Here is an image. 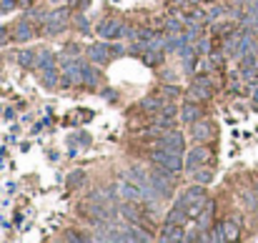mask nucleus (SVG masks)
Returning a JSON list of instances; mask_svg holds the SVG:
<instances>
[{"mask_svg": "<svg viewBox=\"0 0 258 243\" xmlns=\"http://www.w3.org/2000/svg\"><path fill=\"white\" fill-rule=\"evenodd\" d=\"M66 241H73V243H78V241H85L83 236H78V233H73V231H68L66 233Z\"/></svg>", "mask_w": 258, "mask_h": 243, "instance_id": "obj_33", "label": "nucleus"}, {"mask_svg": "<svg viewBox=\"0 0 258 243\" xmlns=\"http://www.w3.org/2000/svg\"><path fill=\"white\" fill-rule=\"evenodd\" d=\"M150 178H153V188L158 193V198H168L173 193V181H176V173H170L168 168L153 163V170H150Z\"/></svg>", "mask_w": 258, "mask_h": 243, "instance_id": "obj_1", "label": "nucleus"}, {"mask_svg": "<svg viewBox=\"0 0 258 243\" xmlns=\"http://www.w3.org/2000/svg\"><path fill=\"white\" fill-rule=\"evenodd\" d=\"M213 208H216V203L211 201H206V208H203V213H201V218H198V226H201V231H208L211 228V220H213Z\"/></svg>", "mask_w": 258, "mask_h": 243, "instance_id": "obj_18", "label": "nucleus"}, {"mask_svg": "<svg viewBox=\"0 0 258 243\" xmlns=\"http://www.w3.org/2000/svg\"><path fill=\"white\" fill-rule=\"evenodd\" d=\"M80 83L88 85V88H95L98 85V73L91 68V65H83V68H80Z\"/></svg>", "mask_w": 258, "mask_h": 243, "instance_id": "obj_20", "label": "nucleus"}, {"mask_svg": "<svg viewBox=\"0 0 258 243\" xmlns=\"http://www.w3.org/2000/svg\"><path fill=\"white\" fill-rule=\"evenodd\" d=\"M158 146L165 148V150H170V153H183V136H181V130H173V128L163 130Z\"/></svg>", "mask_w": 258, "mask_h": 243, "instance_id": "obj_9", "label": "nucleus"}, {"mask_svg": "<svg viewBox=\"0 0 258 243\" xmlns=\"http://www.w3.org/2000/svg\"><path fill=\"white\" fill-rule=\"evenodd\" d=\"M38 65H40L43 71L55 68V58H53V53H50V50H40V53H38Z\"/></svg>", "mask_w": 258, "mask_h": 243, "instance_id": "obj_21", "label": "nucleus"}, {"mask_svg": "<svg viewBox=\"0 0 258 243\" xmlns=\"http://www.w3.org/2000/svg\"><path fill=\"white\" fill-rule=\"evenodd\" d=\"M223 10H226V8H221V5H213V8H208V13H206V23H216V20L223 15Z\"/></svg>", "mask_w": 258, "mask_h": 243, "instance_id": "obj_26", "label": "nucleus"}, {"mask_svg": "<svg viewBox=\"0 0 258 243\" xmlns=\"http://www.w3.org/2000/svg\"><path fill=\"white\" fill-rule=\"evenodd\" d=\"M211 163H213V153H211L208 148L198 146V148L188 150V158H186V173H193L196 168H201V166H211Z\"/></svg>", "mask_w": 258, "mask_h": 243, "instance_id": "obj_4", "label": "nucleus"}, {"mask_svg": "<svg viewBox=\"0 0 258 243\" xmlns=\"http://www.w3.org/2000/svg\"><path fill=\"white\" fill-rule=\"evenodd\" d=\"M46 85H48V88L58 85V68H48V71H46Z\"/></svg>", "mask_w": 258, "mask_h": 243, "instance_id": "obj_28", "label": "nucleus"}, {"mask_svg": "<svg viewBox=\"0 0 258 243\" xmlns=\"http://www.w3.org/2000/svg\"><path fill=\"white\" fill-rule=\"evenodd\" d=\"M136 38H138V40H150V38H153V33H150V30H141Z\"/></svg>", "mask_w": 258, "mask_h": 243, "instance_id": "obj_35", "label": "nucleus"}, {"mask_svg": "<svg viewBox=\"0 0 258 243\" xmlns=\"http://www.w3.org/2000/svg\"><path fill=\"white\" fill-rule=\"evenodd\" d=\"M178 96H181V88H176V85H165V88H163V98L173 100V98H178Z\"/></svg>", "mask_w": 258, "mask_h": 243, "instance_id": "obj_29", "label": "nucleus"}, {"mask_svg": "<svg viewBox=\"0 0 258 243\" xmlns=\"http://www.w3.org/2000/svg\"><path fill=\"white\" fill-rule=\"evenodd\" d=\"M186 226H176V223H165L163 233H161V241H183L186 233H183Z\"/></svg>", "mask_w": 258, "mask_h": 243, "instance_id": "obj_14", "label": "nucleus"}, {"mask_svg": "<svg viewBox=\"0 0 258 243\" xmlns=\"http://www.w3.org/2000/svg\"><path fill=\"white\" fill-rule=\"evenodd\" d=\"M73 141H78L83 146H91V136L88 133H78V136H73Z\"/></svg>", "mask_w": 258, "mask_h": 243, "instance_id": "obj_32", "label": "nucleus"}, {"mask_svg": "<svg viewBox=\"0 0 258 243\" xmlns=\"http://www.w3.org/2000/svg\"><path fill=\"white\" fill-rule=\"evenodd\" d=\"M0 3H3V0H0Z\"/></svg>", "mask_w": 258, "mask_h": 243, "instance_id": "obj_42", "label": "nucleus"}, {"mask_svg": "<svg viewBox=\"0 0 258 243\" xmlns=\"http://www.w3.org/2000/svg\"><path fill=\"white\" fill-rule=\"evenodd\" d=\"M196 53H198V55H203V53H206V55H211V53H213V50H211V40H208V38L198 40V46H196Z\"/></svg>", "mask_w": 258, "mask_h": 243, "instance_id": "obj_27", "label": "nucleus"}, {"mask_svg": "<svg viewBox=\"0 0 258 243\" xmlns=\"http://www.w3.org/2000/svg\"><path fill=\"white\" fill-rule=\"evenodd\" d=\"M66 23H68V10L66 8H58V10H53V13H48L46 15V33H50V35H55V33H60V30H66Z\"/></svg>", "mask_w": 258, "mask_h": 243, "instance_id": "obj_7", "label": "nucleus"}, {"mask_svg": "<svg viewBox=\"0 0 258 243\" xmlns=\"http://www.w3.org/2000/svg\"><path fill=\"white\" fill-rule=\"evenodd\" d=\"M165 103H163V98L161 96H148V98H143L141 100V108L145 110V113H158V110L163 108Z\"/></svg>", "mask_w": 258, "mask_h": 243, "instance_id": "obj_17", "label": "nucleus"}, {"mask_svg": "<svg viewBox=\"0 0 258 243\" xmlns=\"http://www.w3.org/2000/svg\"><path fill=\"white\" fill-rule=\"evenodd\" d=\"M98 33L105 38V40H118L123 35H131V30H128L120 20H103V23L98 25Z\"/></svg>", "mask_w": 258, "mask_h": 243, "instance_id": "obj_8", "label": "nucleus"}, {"mask_svg": "<svg viewBox=\"0 0 258 243\" xmlns=\"http://www.w3.org/2000/svg\"><path fill=\"white\" fill-rule=\"evenodd\" d=\"M165 28H168L170 33H181V28H183V25H181V20H176V18H168V20H165Z\"/></svg>", "mask_w": 258, "mask_h": 243, "instance_id": "obj_30", "label": "nucleus"}, {"mask_svg": "<svg viewBox=\"0 0 258 243\" xmlns=\"http://www.w3.org/2000/svg\"><path fill=\"white\" fill-rule=\"evenodd\" d=\"M108 50H111L108 46H91V48H88V55H91L93 63H108V58L113 55V53H108Z\"/></svg>", "mask_w": 258, "mask_h": 243, "instance_id": "obj_16", "label": "nucleus"}, {"mask_svg": "<svg viewBox=\"0 0 258 243\" xmlns=\"http://www.w3.org/2000/svg\"><path fill=\"white\" fill-rule=\"evenodd\" d=\"M213 231H216V233H211L213 241H238L241 238V228L235 220H221V223L213 226Z\"/></svg>", "mask_w": 258, "mask_h": 243, "instance_id": "obj_6", "label": "nucleus"}, {"mask_svg": "<svg viewBox=\"0 0 258 243\" xmlns=\"http://www.w3.org/2000/svg\"><path fill=\"white\" fill-rule=\"evenodd\" d=\"M83 181H85V170H73L68 178H66V186H68V188H78Z\"/></svg>", "mask_w": 258, "mask_h": 243, "instance_id": "obj_23", "label": "nucleus"}, {"mask_svg": "<svg viewBox=\"0 0 258 243\" xmlns=\"http://www.w3.org/2000/svg\"><path fill=\"white\" fill-rule=\"evenodd\" d=\"M116 195L123 198V201H131V203H143V201H145V198H143V191H141L133 181H128V178L118 181V186H116Z\"/></svg>", "mask_w": 258, "mask_h": 243, "instance_id": "obj_5", "label": "nucleus"}, {"mask_svg": "<svg viewBox=\"0 0 258 243\" xmlns=\"http://www.w3.org/2000/svg\"><path fill=\"white\" fill-rule=\"evenodd\" d=\"M256 193H258V183H256Z\"/></svg>", "mask_w": 258, "mask_h": 243, "instance_id": "obj_40", "label": "nucleus"}, {"mask_svg": "<svg viewBox=\"0 0 258 243\" xmlns=\"http://www.w3.org/2000/svg\"><path fill=\"white\" fill-rule=\"evenodd\" d=\"M113 195H116V191H111V188H95V191L88 193V201H93V203H111Z\"/></svg>", "mask_w": 258, "mask_h": 243, "instance_id": "obj_15", "label": "nucleus"}, {"mask_svg": "<svg viewBox=\"0 0 258 243\" xmlns=\"http://www.w3.org/2000/svg\"><path fill=\"white\" fill-rule=\"evenodd\" d=\"M8 40V33H5V28H0V43H5Z\"/></svg>", "mask_w": 258, "mask_h": 243, "instance_id": "obj_37", "label": "nucleus"}, {"mask_svg": "<svg viewBox=\"0 0 258 243\" xmlns=\"http://www.w3.org/2000/svg\"><path fill=\"white\" fill-rule=\"evenodd\" d=\"M213 93V85H211V78L206 73L196 75L190 80V88H188V93H186V100H193V103H203L208 100Z\"/></svg>", "mask_w": 258, "mask_h": 243, "instance_id": "obj_2", "label": "nucleus"}, {"mask_svg": "<svg viewBox=\"0 0 258 243\" xmlns=\"http://www.w3.org/2000/svg\"><path fill=\"white\" fill-rule=\"evenodd\" d=\"M100 96H103V98H105V100H111V103H113V100H116V98H118V96H116V93H113V91H111V88H108V91H103V93H100Z\"/></svg>", "mask_w": 258, "mask_h": 243, "instance_id": "obj_34", "label": "nucleus"}, {"mask_svg": "<svg viewBox=\"0 0 258 243\" xmlns=\"http://www.w3.org/2000/svg\"><path fill=\"white\" fill-rule=\"evenodd\" d=\"M15 40H20V43H23V40H30L33 38V25L28 23V20H20V23L15 25V35H13Z\"/></svg>", "mask_w": 258, "mask_h": 243, "instance_id": "obj_19", "label": "nucleus"}, {"mask_svg": "<svg viewBox=\"0 0 258 243\" xmlns=\"http://www.w3.org/2000/svg\"><path fill=\"white\" fill-rule=\"evenodd\" d=\"M198 118H203V110H201V105H198V103H193V100H186V103H183V108H181V121L193 125Z\"/></svg>", "mask_w": 258, "mask_h": 243, "instance_id": "obj_12", "label": "nucleus"}, {"mask_svg": "<svg viewBox=\"0 0 258 243\" xmlns=\"http://www.w3.org/2000/svg\"><path fill=\"white\" fill-rule=\"evenodd\" d=\"M186 220H188V213H186V206L178 201L173 208L168 211L165 216V223H176V226H186Z\"/></svg>", "mask_w": 258, "mask_h": 243, "instance_id": "obj_13", "label": "nucleus"}, {"mask_svg": "<svg viewBox=\"0 0 258 243\" xmlns=\"http://www.w3.org/2000/svg\"><path fill=\"white\" fill-rule=\"evenodd\" d=\"M30 3V0H18V5H28Z\"/></svg>", "mask_w": 258, "mask_h": 243, "instance_id": "obj_39", "label": "nucleus"}, {"mask_svg": "<svg viewBox=\"0 0 258 243\" xmlns=\"http://www.w3.org/2000/svg\"><path fill=\"white\" fill-rule=\"evenodd\" d=\"M150 161L158 163V166H163V168H168L170 173H176V175L183 170L181 153H170V150H165V148H158V150L150 153Z\"/></svg>", "mask_w": 258, "mask_h": 243, "instance_id": "obj_3", "label": "nucleus"}, {"mask_svg": "<svg viewBox=\"0 0 258 243\" xmlns=\"http://www.w3.org/2000/svg\"><path fill=\"white\" fill-rule=\"evenodd\" d=\"M178 201L188 208V206H193V203H206L208 201V195H206V186L203 183H196V186H190V188H186V193L178 198Z\"/></svg>", "mask_w": 258, "mask_h": 243, "instance_id": "obj_10", "label": "nucleus"}, {"mask_svg": "<svg viewBox=\"0 0 258 243\" xmlns=\"http://www.w3.org/2000/svg\"><path fill=\"white\" fill-rule=\"evenodd\" d=\"M213 136H216V128H213V123H208V121H203V118H198L196 123H193V138H196L198 143L211 141Z\"/></svg>", "mask_w": 258, "mask_h": 243, "instance_id": "obj_11", "label": "nucleus"}, {"mask_svg": "<svg viewBox=\"0 0 258 243\" xmlns=\"http://www.w3.org/2000/svg\"><path fill=\"white\" fill-rule=\"evenodd\" d=\"M193 175H196V183H203L206 186L213 178V170H211V166H201V168L193 170Z\"/></svg>", "mask_w": 258, "mask_h": 243, "instance_id": "obj_22", "label": "nucleus"}, {"mask_svg": "<svg viewBox=\"0 0 258 243\" xmlns=\"http://www.w3.org/2000/svg\"><path fill=\"white\" fill-rule=\"evenodd\" d=\"M68 55H78V46H73V43H70V46H68Z\"/></svg>", "mask_w": 258, "mask_h": 243, "instance_id": "obj_36", "label": "nucleus"}, {"mask_svg": "<svg viewBox=\"0 0 258 243\" xmlns=\"http://www.w3.org/2000/svg\"><path fill=\"white\" fill-rule=\"evenodd\" d=\"M83 8H88V0H80L78 3V10H83Z\"/></svg>", "mask_w": 258, "mask_h": 243, "instance_id": "obj_38", "label": "nucleus"}, {"mask_svg": "<svg viewBox=\"0 0 258 243\" xmlns=\"http://www.w3.org/2000/svg\"><path fill=\"white\" fill-rule=\"evenodd\" d=\"M163 60V50H145V55H143V63H148V65H158Z\"/></svg>", "mask_w": 258, "mask_h": 243, "instance_id": "obj_25", "label": "nucleus"}, {"mask_svg": "<svg viewBox=\"0 0 258 243\" xmlns=\"http://www.w3.org/2000/svg\"><path fill=\"white\" fill-rule=\"evenodd\" d=\"M256 211H258V206H256Z\"/></svg>", "mask_w": 258, "mask_h": 243, "instance_id": "obj_41", "label": "nucleus"}, {"mask_svg": "<svg viewBox=\"0 0 258 243\" xmlns=\"http://www.w3.org/2000/svg\"><path fill=\"white\" fill-rule=\"evenodd\" d=\"M35 60H38V58H35V53H33V50H23V53L18 55V63H20V65H25V68H33Z\"/></svg>", "mask_w": 258, "mask_h": 243, "instance_id": "obj_24", "label": "nucleus"}, {"mask_svg": "<svg viewBox=\"0 0 258 243\" xmlns=\"http://www.w3.org/2000/svg\"><path fill=\"white\" fill-rule=\"evenodd\" d=\"M75 25H78V28H80L83 33H88V30H91V25H88V20H85L83 15H78V18H75Z\"/></svg>", "mask_w": 258, "mask_h": 243, "instance_id": "obj_31", "label": "nucleus"}]
</instances>
